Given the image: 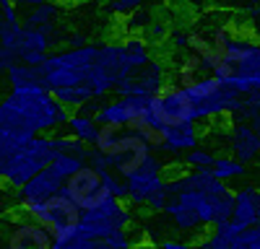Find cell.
Here are the masks:
<instances>
[{
    "label": "cell",
    "instance_id": "6da1fadb",
    "mask_svg": "<svg viewBox=\"0 0 260 249\" xmlns=\"http://www.w3.org/2000/svg\"><path fill=\"white\" fill-rule=\"evenodd\" d=\"M167 192L164 218L177 234L198 236L234 216V190L216 179L211 169H187L169 177Z\"/></svg>",
    "mask_w": 260,
    "mask_h": 249
},
{
    "label": "cell",
    "instance_id": "7a4b0ae2",
    "mask_svg": "<svg viewBox=\"0 0 260 249\" xmlns=\"http://www.w3.org/2000/svg\"><path fill=\"white\" fill-rule=\"evenodd\" d=\"M216 47V68L211 75L226 80L242 96L260 94V39L255 34H240L232 26H221L206 36Z\"/></svg>",
    "mask_w": 260,
    "mask_h": 249
},
{
    "label": "cell",
    "instance_id": "3957f363",
    "mask_svg": "<svg viewBox=\"0 0 260 249\" xmlns=\"http://www.w3.org/2000/svg\"><path fill=\"white\" fill-rule=\"evenodd\" d=\"M99 57V45H86V47H65L57 52H50L45 65L39 68L42 86L47 91L60 89H73L89 80L94 65Z\"/></svg>",
    "mask_w": 260,
    "mask_h": 249
},
{
    "label": "cell",
    "instance_id": "277c9868",
    "mask_svg": "<svg viewBox=\"0 0 260 249\" xmlns=\"http://www.w3.org/2000/svg\"><path fill=\"white\" fill-rule=\"evenodd\" d=\"M190 99L195 101V122H213L221 117H237L245 104V96L229 86L226 80H219L216 75L198 78L195 83L185 86Z\"/></svg>",
    "mask_w": 260,
    "mask_h": 249
},
{
    "label": "cell",
    "instance_id": "5b68a950",
    "mask_svg": "<svg viewBox=\"0 0 260 249\" xmlns=\"http://www.w3.org/2000/svg\"><path fill=\"white\" fill-rule=\"evenodd\" d=\"M8 99L16 104L29 119V124L37 130V135H55L60 128H68L71 119V109H65L62 104L55 99L52 91H47L45 86H29V89H18L11 91Z\"/></svg>",
    "mask_w": 260,
    "mask_h": 249
},
{
    "label": "cell",
    "instance_id": "8992f818",
    "mask_svg": "<svg viewBox=\"0 0 260 249\" xmlns=\"http://www.w3.org/2000/svg\"><path fill=\"white\" fill-rule=\"evenodd\" d=\"M136 70L133 65H130V60L125 55V47L122 42H104V45H99V57H96V65L89 75V80H86V86H89V91L94 94V99H104L107 94L117 91V86L130 78Z\"/></svg>",
    "mask_w": 260,
    "mask_h": 249
},
{
    "label": "cell",
    "instance_id": "52a82bcc",
    "mask_svg": "<svg viewBox=\"0 0 260 249\" xmlns=\"http://www.w3.org/2000/svg\"><path fill=\"white\" fill-rule=\"evenodd\" d=\"M21 216L26 218H34L39 226H45L47 231L52 234V239H68L73 234H78V226H81V216L83 211L65 195H55L50 200H45L42 205H34V208H24Z\"/></svg>",
    "mask_w": 260,
    "mask_h": 249
},
{
    "label": "cell",
    "instance_id": "ba28073f",
    "mask_svg": "<svg viewBox=\"0 0 260 249\" xmlns=\"http://www.w3.org/2000/svg\"><path fill=\"white\" fill-rule=\"evenodd\" d=\"M130 226H133V208L122 200H107L104 205L94 208V211H86L81 216L78 234L86 239L104 241L115 231H122V228H130Z\"/></svg>",
    "mask_w": 260,
    "mask_h": 249
},
{
    "label": "cell",
    "instance_id": "9c48e42d",
    "mask_svg": "<svg viewBox=\"0 0 260 249\" xmlns=\"http://www.w3.org/2000/svg\"><path fill=\"white\" fill-rule=\"evenodd\" d=\"M55 148H52V140L50 135H37L34 140H29L24 148L18 151V156L13 158V163L8 166V174H6V184L21 190L29 179H34L39 172H45L47 166L55 161Z\"/></svg>",
    "mask_w": 260,
    "mask_h": 249
},
{
    "label": "cell",
    "instance_id": "30bf717a",
    "mask_svg": "<svg viewBox=\"0 0 260 249\" xmlns=\"http://www.w3.org/2000/svg\"><path fill=\"white\" fill-rule=\"evenodd\" d=\"M164 184H167V163L159 158V153H154L141 169H136L130 177H125L127 205H146Z\"/></svg>",
    "mask_w": 260,
    "mask_h": 249
},
{
    "label": "cell",
    "instance_id": "8fae6325",
    "mask_svg": "<svg viewBox=\"0 0 260 249\" xmlns=\"http://www.w3.org/2000/svg\"><path fill=\"white\" fill-rule=\"evenodd\" d=\"M62 192L68 195L83 213L86 211H94V208H99V205H104L107 200H112L110 192H107V184H104L102 174L94 172L89 163H86L81 172H76L68 182H65Z\"/></svg>",
    "mask_w": 260,
    "mask_h": 249
},
{
    "label": "cell",
    "instance_id": "7c38bea8",
    "mask_svg": "<svg viewBox=\"0 0 260 249\" xmlns=\"http://www.w3.org/2000/svg\"><path fill=\"white\" fill-rule=\"evenodd\" d=\"M154 117L159 119L161 128L195 122V101L182 86H167L154 96Z\"/></svg>",
    "mask_w": 260,
    "mask_h": 249
},
{
    "label": "cell",
    "instance_id": "4fadbf2b",
    "mask_svg": "<svg viewBox=\"0 0 260 249\" xmlns=\"http://www.w3.org/2000/svg\"><path fill=\"white\" fill-rule=\"evenodd\" d=\"M151 156H154V148H151L136 130L125 128L120 140H117V145H115V151H112V156H110L112 158V172L125 179L136 169H141Z\"/></svg>",
    "mask_w": 260,
    "mask_h": 249
},
{
    "label": "cell",
    "instance_id": "5bb4252c",
    "mask_svg": "<svg viewBox=\"0 0 260 249\" xmlns=\"http://www.w3.org/2000/svg\"><path fill=\"white\" fill-rule=\"evenodd\" d=\"M52 244H55V239L47 228L26 216L8 221L6 234H3L6 249H52Z\"/></svg>",
    "mask_w": 260,
    "mask_h": 249
},
{
    "label": "cell",
    "instance_id": "9a60e30c",
    "mask_svg": "<svg viewBox=\"0 0 260 249\" xmlns=\"http://www.w3.org/2000/svg\"><path fill=\"white\" fill-rule=\"evenodd\" d=\"M226 153L237 161L255 163L260 161V135L250 128L245 119H229L226 124Z\"/></svg>",
    "mask_w": 260,
    "mask_h": 249
},
{
    "label": "cell",
    "instance_id": "2e32d148",
    "mask_svg": "<svg viewBox=\"0 0 260 249\" xmlns=\"http://www.w3.org/2000/svg\"><path fill=\"white\" fill-rule=\"evenodd\" d=\"M62 187H65V179H60V177L50 169V166H47L45 172H39L34 179H29V182L18 190V208L24 211V208L42 205L45 200L60 195Z\"/></svg>",
    "mask_w": 260,
    "mask_h": 249
},
{
    "label": "cell",
    "instance_id": "e0dca14e",
    "mask_svg": "<svg viewBox=\"0 0 260 249\" xmlns=\"http://www.w3.org/2000/svg\"><path fill=\"white\" fill-rule=\"evenodd\" d=\"M198 145H203V128L198 122H185L177 128H167L164 130V143L159 153L164 156H187L190 151H195Z\"/></svg>",
    "mask_w": 260,
    "mask_h": 249
},
{
    "label": "cell",
    "instance_id": "ac0fdd59",
    "mask_svg": "<svg viewBox=\"0 0 260 249\" xmlns=\"http://www.w3.org/2000/svg\"><path fill=\"white\" fill-rule=\"evenodd\" d=\"M234 223L242 228L260 226V187L257 184H242L240 190H234Z\"/></svg>",
    "mask_w": 260,
    "mask_h": 249
},
{
    "label": "cell",
    "instance_id": "d6986e66",
    "mask_svg": "<svg viewBox=\"0 0 260 249\" xmlns=\"http://www.w3.org/2000/svg\"><path fill=\"white\" fill-rule=\"evenodd\" d=\"M50 47H52V36L45 29L24 26L21 34H18V39L13 42V47L6 50V52H11L16 60H21L26 55H50Z\"/></svg>",
    "mask_w": 260,
    "mask_h": 249
},
{
    "label": "cell",
    "instance_id": "ffe728a7",
    "mask_svg": "<svg viewBox=\"0 0 260 249\" xmlns=\"http://www.w3.org/2000/svg\"><path fill=\"white\" fill-rule=\"evenodd\" d=\"M242 234V226L234 223V221H226L221 226L211 228V231L198 241V249H242L237 244V236Z\"/></svg>",
    "mask_w": 260,
    "mask_h": 249
},
{
    "label": "cell",
    "instance_id": "44dd1931",
    "mask_svg": "<svg viewBox=\"0 0 260 249\" xmlns=\"http://www.w3.org/2000/svg\"><path fill=\"white\" fill-rule=\"evenodd\" d=\"M133 78L141 83V89H143L148 96H156L159 91H164V89H167L169 73H167L164 60H151L146 68H141L138 73H133Z\"/></svg>",
    "mask_w": 260,
    "mask_h": 249
},
{
    "label": "cell",
    "instance_id": "7402d4cb",
    "mask_svg": "<svg viewBox=\"0 0 260 249\" xmlns=\"http://www.w3.org/2000/svg\"><path fill=\"white\" fill-rule=\"evenodd\" d=\"M62 3L57 0H45L42 6L37 8H29L26 16H24V26H31V29H47V26H55L57 21L62 18Z\"/></svg>",
    "mask_w": 260,
    "mask_h": 249
},
{
    "label": "cell",
    "instance_id": "603a6c76",
    "mask_svg": "<svg viewBox=\"0 0 260 249\" xmlns=\"http://www.w3.org/2000/svg\"><path fill=\"white\" fill-rule=\"evenodd\" d=\"M99 128L102 124L96 122V117H89V114H81V112H73L71 119H68V135H73L76 140H81L83 145L94 148L96 143V135H99Z\"/></svg>",
    "mask_w": 260,
    "mask_h": 249
},
{
    "label": "cell",
    "instance_id": "cb8c5ba5",
    "mask_svg": "<svg viewBox=\"0 0 260 249\" xmlns=\"http://www.w3.org/2000/svg\"><path fill=\"white\" fill-rule=\"evenodd\" d=\"M211 174L219 179V182L229 184L234 179H242L247 174V166L242 161H237L234 156H229V153H219V156H216V161H213V166H211Z\"/></svg>",
    "mask_w": 260,
    "mask_h": 249
},
{
    "label": "cell",
    "instance_id": "d4e9b609",
    "mask_svg": "<svg viewBox=\"0 0 260 249\" xmlns=\"http://www.w3.org/2000/svg\"><path fill=\"white\" fill-rule=\"evenodd\" d=\"M122 47H125V55L130 60V65H133V70L138 73L141 68H146L151 60V47H148V42L141 36V34H127L125 42H122Z\"/></svg>",
    "mask_w": 260,
    "mask_h": 249
},
{
    "label": "cell",
    "instance_id": "484cf974",
    "mask_svg": "<svg viewBox=\"0 0 260 249\" xmlns=\"http://www.w3.org/2000/svg\"><path fill=\"white\" fill-rule=\"evenodd\" d=\"M6 75H8V86H11V91H18V89H29V86H42L39 68L24 65V62H13V65H11V70H8Z\"/></svg>",
    "mask_w": 260,
    "mask_h": 249
},
{
    "label": "cell",
    "instance_id": "4316f807",
    "mask_svg": "<svg viewBox=\"0 0 260 249\" xmlns=\"http://www.w3.org/2000/svg\"><path fill=\"white\" fill-rule=\"evenodd\" d=\"M26 143H29V140L16 138V135H11V133H6V130H0V182L6 179L8 166L13 163V158L18 156V151L24 148Z\"/></svg>",
    "mask_w": 260,
    "mask_h": 249
},
{
    "label": "cell",
    "instance_id": "83f0119b",
    "mask_svg": "<svg viewBox=\"0 0 260 249\" xmlns=\"http://www.w3.org/2000/svg\"><path fill=\"white\" fill-rule=\"evenodd\" d=\"M52 94H55V99L62 104L65 109H73V112H78L86 101L94 99V94L89 91V86H86V83H81V86H73V89H60V91H52Z\"/></svg>",
    "mask_w": 260,
    "mask_h": 249
},
{
    "label": "cell",
    "instance_id": "f1b7e54d",
    "mask_svg": "<svg viewBox=\"0 0 260 249\" xmlns=\"http://www.w3.org/2000/svg\"><path fill=\"white\" fill-rule=\"evenodd\" d=\"M50 140H52L55 153H71V156H78V158H83V161H86V156H89V145H83V143L76 140L73 135H60V133H55V135H50Z\"/></svg>",
    "mask_w": 260,
    "mask_h": 249
},
{
    "label": "cell",
    "instance_id": "f546056e",
    "mask_svg": "<svg viewBox=\"0 0 260 249\" xmlns=\"http://www.w3.org/2000/svg\"><path fill=\"white\" fill-rule=\"evenodd\" d=\"M83 166H86V161H83V158H78V156H71V153H57V156H55V161L50 163V169H52L60 179L68 182L76 172H81V169H83Z\"/></svg>",
    "mask_w": 260,
    "mask_h": 249
},
{
    "label": "cell",
    "instance_id": "4dcf8cb0",
    "mask_svg": "<svg viewBox=\"0 0 260 249\" xmlns=\"http://www.w3.org/2000/svg\"><path fill=\"white\" fill-rule=\"evenodd\" d=\"M122 130H125V128H120V124H102V128H99V135H96V143H94V148L102 151V153H107V156H112V151H115V145H117Z\"/></svg>",
    "mask_w": 260,
    "mask_h": 249
},
{
    "label": "cell",
    "instance_id": "1f68e13d",
    "mask_svg": "<svg viewBox=\"0 0 260 249\" xmlns=\"http://www.w3.org/2000/svg\"><path fill=\"white\" fill-rule=\"evenodd\" d=\"M232 119H245L250 128L260 135V94H252V96H245V104H242V109L237 117Z\"/></svg>",
    "mask_w": 260,
    "mask_h": 249
},
{
    "label": "cell",
    "instance_id": "d6a6232c",
    "mask_svg": "<svg viewBox=\"0 0 260 249\" xmlns=\"http://www.w3.org/2000/svg\"><path fill=\"white\" fill-rule=\"evenodd\" d=\"M52 249H112L107 241H96V239H86L81 234H73L68 239H55Z\"/></svg>",
    "mask_w": 260,
    "mask_h": 249
},
{
    "label": "cell",
    "instance_id": "836d02e7",
    "mask_svg": "<svg viewBox=\"0 0 260 249\" xmlns=\"http://www.w3.org/2000/svg\"><path fill=\"white\" fill-rule=\"evenodd\" d=\"M213 161H216V153L208 148V145H198V148L190 151L182 158V163L187 166V169H211Z\"/></svg>",
    "mask_w": 260,
    "mask_h": 249
},
{
    "label": "cell",
    "instance_id": "e575fe53",
    "mask_svg": "<svg viewBox=\"0 0 260 249\" xmlns=\"http://www.w3.org/2000/svg\"><path fill=\"white\" fill-rule=\"evenodd\" d=\"M154 24H156V16L151 13V11H146V8H141V11H136V13H130V16L125 18L127 34H138V31H143V29H151Z\"/></svg>",
    "mask_w": 260,
    "mask_h": 249
},
{
    "label": "cell",
    "instance_id": "d590c367",
    "mask_svg": "<svg viewBox=\"0 0 260 249\" xmlns=\"http://www.w3.org/2000/svg\"><path fill=\"white\" fill-rule=\"evenodd\" d=\"M190 36H192V31H187V29H182V26H177V29H169V34H167V45H169V50H172V55H190Z\"/></svg>",
    "mask_w": 260,
    "mask_h": 249
},
{
    "label": "cell",
    "instance_id": "8d00e7d4",
    "mask_svg": "<svg viewBox=\"0 0 260 249\" xmlns=\"http://www.w3.org/2000/svg\"><path fill=\"white\" fill-rule=\"evenodd\" d=\"M151 0H107V11H112L115 16H130L141 8H146Z\"/></svg>",
    "mask_w": 260,
    "mask_h": 249
},
{
    "label": "cell",
    "instance_id": "74e56055",
    "mask_svg": "<svg viewBox=\"0 0 260 249\" xmlns=\"http://www.w3.org/2000/svg\"><path fill=\"white\" fill-rule=\"evenodd\" d=\"M102 179H104L107 192H110L112 200H122V202H127V187H125V179H122V177H117L115 172H107V174H102Z\"/></svg>",
    "mask_w": 260,
    "mask_h": 249
},
{
    "label": "cell",
    "instance_id": "f35d334b",
    "mask_svg": "<svg viewBox=\"0 0 260 249\" xmlns=\"http://www.w3.org/2000/svg\"><path fill=\"white\" fill-rule=\"evenodd\" d=\"M86 163H89L94 172H99V174L112 172V158L107 156V153H102V151H96V148H89V156H86Z\"/></svg>",
    "mask_w": 260,
    "mask_h": 249
},
{
    "label": "cell",
    "instance_id": "ab89813d",
    "mask_svg": "<svg viewBox=\"0 0 260 249\" xmlns=\"http://www.w3.org/2000/svg\"><path fill=\"white\" fill-rule=\"evenodd\" d=\"M156 249H198L192 241H187V239H175V236H167V239H161L159 244H156Z\"/></svg>",
    "mask_w": 260,
    "mask_h": 249
},
{
    "label": "cell",
    "instance_id": "60d3db41",
    "mask_svg": "<svg viewBox=\"0 0 260 249\" xmlns=\"http://www.w3.org/2000/svg\"><path fill=\"white\" fill-rule=\"evenodd\" d=\"M45 0H0V6H21V8H37V6H42Z\"/></svg>",
    "mask_w": 260,
    "mask_h": 249
},
{
    "label": "cell",
    "instance_id": "b9f144b4",
    "mask_svg": "<svg viewBox=\"0 0 260 249\" xmlns=\"http://www.w3.org/2000/svg\"><path fill=\"white\" fill-rule=\"evenodd\" d=\"M13 62H18V60H16V57H13L11 52H6L3 47H0V73H8Z\"/></svg>",
    "mask_w": 260,
    "mask_h": 249
},
{
    "label": "cell",
    "instance_id": "7bdbcfd3",
    "mask_svg": "<svg viewBox=\"0 0 260 249\" xmlns=\"http://www.w3.org/2000/svg\"><path fill=\"white\" fill-rule=\"evenodd\" d=\"M65 42H68V47H86V45H89V42H86V36L83 34H71L68 39H65Z\"/></svg>",
    "mask_w": 260,
    "mask_h": 249
},
{
    "label": "cell",
    "instance_id": "ee69618b",
    "mask_svg": "<svg viewBox=\"0 0 260 249\" xmlns=\"http://www.w3.org/2000/svg\"><path fill=\"white\" fill-rule=\"evenodd\" d=\"M245 3H247V8H250V6H257L260 0H245Z\"/></svg>",
    "mask_w": 260,
    "mask_h": 249
},
{
    "label": "cell",
    "instance_id": "f6af8a7d",
    "mask_svg": "<svg viewBox=\"0 0 260 249\" xmlns=\"http://www.w3.org/2000/svg\"><path fill=\"white\" fill-rule=\"evenodd\" d=\"M213 3H219V6H226V3H232V0H213Z\"/></svg>",
    "mask_w": 260,
    "mask_h": 249
},
{
    "label": "cell",
    "instance_id": "bcb514c9",
    "mask_svg": "<svg viewBox=\"0 0 260 249\" xmlns=\"http://www.w3.org/2000/svg\"><path fill=\"white\" fill-rule=\"evenodd\" d=\"M255 36H257V39H260V21H257V31H255Z\"/></svg>",
    "mask_w": 260,
    "mask_h": 249
},
{
    "label": "cell",
    "instance_id": "7dc6e473",
    "mask_svg": "<svg viewBox=\"0 0 260 249\" xmlns=\"http://www.w3.org/2000/svg\"><path fill=\"white\" fill-rule=\"evenodd\" d=\"M0 249H6V246H3V239H0Z\"/></svg>",
    "mask_w": 260,
    "mask_h": 249
},
{
    "label": "cell",
    "instance_id": "c3c4849f",
    "mask_svg": "<svg viewBox=\"0 0 260 249\" xmlns=\"http://www.w3.org/2000/svg\"><path fill=\"white\" fill-rule=\"evenodd\" d=\"M0 218H3V216H0Z\"/></svg>",
    "mask_w": 260,
    "mask_h": 249
}]
</instances>
